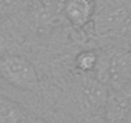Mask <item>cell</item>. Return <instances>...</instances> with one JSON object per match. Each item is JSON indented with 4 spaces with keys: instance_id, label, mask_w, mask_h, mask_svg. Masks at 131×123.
<instances>
[{
    "instance_id": "52a82bcc",
    "label": "cell",
    "mask_w": 131,
    "mask_h": 123,
    "mask_svg": "<svg viewBox=\"0 0 131 123\" xmlns=\"http://www.w3.org/2000/svg\"><path fill=\"white\" fill-rule=\"evenodd\" d=\"M32 123H48V122H45L44 119H40V118H37V119H34V122Z\"/></svg>"
},
{
    "instance_id": "8992f818",
    "label": "cell",
    "mask_w": 131,
    "mask_h": 123,
    "mask_svg": "<svg viewBox=\"0 0 131 123\" xmlns=\"http://www.w3.org/2000/svg\"><path fill=\"white\" fill-rule=\"evenodd\" d=\"M19 3V0H0V12L13 10Z\"/></svg>"
},
{
    "instance_id": "6da1fadb",
    "label": "cell",
    "mask_w": 131,
    "mask_h": 123,
    "mask_svg": "<svg viewBox=\"0 0 131 123\" xmlns=\"http://www.w3.org/2000/svg\"><path fill=\"white\" fill-rule=\"evenodd\" d=\"M0 76L19 90L35 91L39 87V76L35 67L18 55H9L0 61Z\"/></svg>"
},
{
    "instance_id": "277c9868",
    "label": "cell",
    "mask_w": 131,
    "mask_h": 123,
    "mask_svg": "<svg viewBox=\"0 0 131 123\" xmlns=\"http://www.w3.org/2000/svg\"><path fill=\"white\" fill-rule=\"evenodd\" d=\"M0 123H25L21 109L9 99L0 96Z\"/></svg>"
},
{
    "instance_id": "3957f363",
    "label": "cell",
    "mask_w": 131,
    "mask_h": 123,
    "mask_svg": "<svg viewBox=\"0 0 131 123\" xmlns=\"http://www.w3.org/2000/svg\"><path fill=\"white\" fill-rule=\"evenodd\" d=\"M95 13L94 0H68L64 5V14L76 27L86 26Z\"/></svg>"
},
{
    "instance_id": "5b68a950",
    "label": "cell",
    "mask_w": 131,
    "mask_h": 123,
    "mask_svg": "<svg viewBox=\"0 0 131 123\" xmlns=\"http://www.w3.org/2000/svg\"><path fill=\"white\" fill-rule=\"evenodd\" d=\"M98 55L94 51H82L76 58V66L82 72H93L98 66Z\"/></svg>"
},
{
    "instance_id": "7a4b0ae2",
    "label": "cell",
    "mask_w": 131,
    "mask_h": 123,
    "mask_svg": "<svg viewBox=\"0 0 131 123\" xmlns=\"http://www.w3.org/2000/svg\"><path fill=\"white\" fill-rule=\"evenodd\" d=\"M108 90L104 82L98 78H85L81 85V100L85 108L93 113L105 110L108 103Z\"/></svg>"
}]
</instances>
